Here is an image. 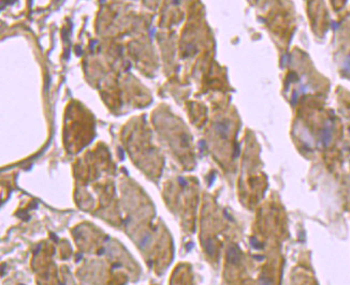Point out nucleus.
<instances>
[{
    "instance_id": "1",
    "label": "nucleus",
    "mask_w": 350,
    "mask_h": 285,
    "mask_svg": "<svg viewBox=\"0 0 350 285\" xmlns=\"http://www.w3.org/2000/svg\"><path fill=\"white\" fill-rule=\"evenodd\" d=\"M227 259L232 265H236L240 263V260H241V250H240L237 244L232 243L228 247Z\"/></svg>"
},
{
    "instance_id": "2",
    "label": "nucleus",
    "mask_w": 350,
    "mask_h": 285,
    "mask_svg": "<svg viewBox=\"0 0 350 285\" xmlns=\"http://www.w3.org/2000/svg\"><path fill=\"white\" fill-rule=\"evenodd\" d=\"M215 129H216L217 133H218L221 137L226 138L230 131V122L228 121V120H222V121L216 122Z\"/></svg>"
},
{
    "instance_id": "3",
    "label": "nucleus",
    "mask_w": 350,
    "mask_h": 285,
    "mask_svg": "<svg viewBox=\"0 0 350 285\" xmlns=\"http://www.w3.org/2000/svg\"><path fill=\"white\" fill-rule=\"evenodd\" d=\"M321 142H322L323 146L327 147L332 139V128L330 125H325L322 130H321Z\"/></svg>"
},
{
    "instance_id": "4",
    "label": "nucleus",
    "mask_w": 350,
    "mask_h": 285,
    "mask_svg": "<svg viewBox=\"0 0 350 285\" xmlns=\"http://www.w3.org/2000/svg\"><path fill=\"white\" fill-rule=\"evenodd\" d=\"M203 247H204L205 249V252H206L207 254H209V255H214L215 252H216V244H215L214 240L211 239V238L205 240L204 243H203Z\"/></svg>"
},
{
    "instance_id": "5",
    "label": "nucleus",
    "mask_w": 350,
    "mask_h": 285,
    "mask_svg": "<svg viewBox=\"0 0 350 285\" xmlns=\"http://www.w3.org/2000/svg\"><path fill=\"white\" fill-rule=\"evenodd\" d=\"M250 244H251L252 248H254V249H256V250H260V249H262V248H263V246H262V244L260 243L259 241H258L257 238H255V237L250 238Z\"/></svg>"
},
{
    "instance_id": "6",
    "label": "nucleus",
    "mask_w": 350,
    "mask_h": 285,
    "mask_svg": "<svg viewBox=\"0 0 350 285\" xmlns=\"http://www.w3.org/2000/svg\"><path fill=\"white\" fill-rule=\"evenodd\" d=\"M260 285H273V281L268 276H261L259 280Z\"/></svg>"
},
{
    "instance_id": "7",
    "label": "nucleus",
    "mask_w": 350,
    "mask_h": 285,
    "mask_svg": "<svg viewBox=\"0 0 350 285\" xmlns=\"http://www.w3.org/2000/svg\"><path fill=\"white\" fill-rule=\"evenodd\" d=\"M343 70H344V72H345V73H350V55H349V56H347L345 62H344Z\"/></svg>"
},
{
    "instance_id": "8",
    "label": "nucleus",
    "mask_w": 350,
    "mask_h": 285,
    "mask_svg": "<svg viewBox=\"0 0 350 285\" xmlns=\"http://www.w3.org/2000/svg\"><path fill=\"white\" fill-rule=\"evenodd\" d=\"M289 58H290V55H284V57H282V66L286 67L287 64H288L289 61Z\"/></svg>"
},
{
    "instance_id": "9",
    "label": "nucleus",
    "mask_w": 350,
    "mask_h": 285,
    "mask_svg": "<svg viewBox=\"0 0 350 285\" xmlns=\"http://www.w3.org/2000/svg\"><path fill=\"white\" fill-rule=\"evenodd\" d=\"M240 154V145L239 144H235V147H234V158H237Z\"/></svg>"
},
{
    "instance_id": "10",
    "label": "nucleus",
    "mask_w": 350,
    "mask_h": 285,
    "mask_svg": "<svg viewBox=\"0 0 350 285\" xmlns=\"http://www.w3.org/2000/svg\"><path fill=\"white\" fill-rule=\"evenodd\" d=\"M296 101H298V92H296V91H294V92H293V97H292V100H291V103L294 105L296 103Z\"/></svg>"
},
{
    "instance_id": "11",
    "label": "nucleus",
    "mask_w": 350,
    "mask_h": 285,
    "mask_svg": "<svg viewBox=\"0 0 350 285\" xmlns=\"http://www.w3.org/2000/svg\"><path fill=\"white\" fill-rule=\"evenodd\" d=\"M178 181H180V186H183V187H185L187 184V182H186V180H185L184 178H183V177H178Z\"/></svg>"
},
{
    "instance_id": "12",
    "label": "nucleus",
    "mask_w": 350,
    "mask_h": 285,
    "mask_svg": "<svg viewBox=\"0 0 350 285\" xmlns=\"http://www.w3.org/2000/svg\"><path fill=\"white\" fill-rule=\"evenodd\" d=\"M75 50H76V53H77V55H79V56L82 54V50H81V46L80 45L75 46Z\"/></svg>"
},
{
    "instance_id": "13",
    "label": "nucleus",
    "mask_w": 350,
    "mask_h": 285,
    "mask_svg": "<svg viewBox=\"0 0 350 285\" xmlns=\"http://www.w3.org/2000/svg\"><path fill=\"white\" fill-rule=\"evenodd\" d=\"M214 179H215V174H212L211 175V180H209V186H212V183H213Z\"/></svg>"
}]
</instances>
